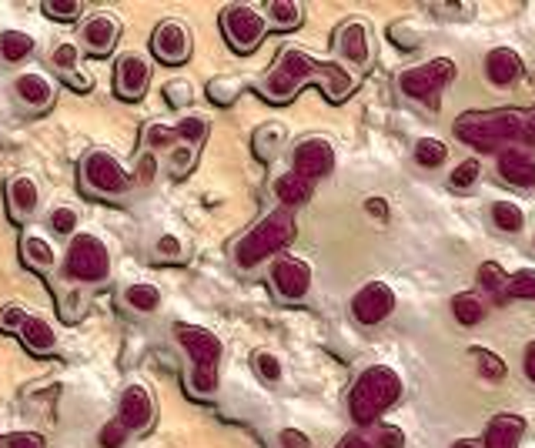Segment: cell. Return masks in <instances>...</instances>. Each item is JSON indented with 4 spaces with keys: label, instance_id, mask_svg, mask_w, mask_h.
<instances>
[{
    "label": "cell",
    "instance_id": "2",
    "mask_svg": "<svg viewBox=\"0 0 535 448\" xmlns=\"http://www.w3.org/2000/svg\"><path fill=\"white\" fill-rule=\"evenodd\" d=\"M455 138L476 151H502L509 144L535 148V107L529 111L502 107V111H486V114H465L455 124Z\"/></svg>",
    "mask_w": 535,
    "mask_h": 448
},
{
    "label": "cell",
    "instance_id": "24",
    "mask_svg": "<svg viewBox=\"0 0 535 448\" xmlns=\"http://www.w3.org/2000/svg\"><path fill=\"white\" fill-rule=\"evenodd\" d=\"M7 198H11V211L13 214H31L37 208V198H40L37 181H34V177H27V175L11 177V184H7Z\"/></svg>",
    "mask_w": 535,
    "mask_h": 448
},
{
    "label": "cell",
    "instance_id": "32",
    "mask_svg": "<svg viewBox=\"0 0 535 448\" xmlns=\"http://www.w3.org/2000/svg\"><path fill=\"white\" fill-rule=\"evenodd\" d=\"M445 157H449V148H445L439 138H422V141L415 144V161L422 167H441Z\"/></svg>",
    "mask_w": 535,
    "mask_h": 448
},
{
    "label": "cell",
    "instance_id": "4",
    "mask_svg": "<svg viewBox=\"0 0 535 448\" xmlns=\"http://www.w3.org/2000/svg\"><path fill=\"white\" fill-rule=\"evenodd\" d=\"M291 241H295V214L291 208H278L235 245V261H238V268H258L264 258L288 248Z\"/></svg>",
    "mask_w": 535,
    "mask_h": 448
},
{
    "label": "cell",
    "instance_id": "54",
    "mask_svg": "<svg viewBox=\"0 0 535 448\" xmlns=\"http://www.w3.org/2000/svg\"><path fill=\"white\" fill-rule=\"evenodd\" d=\"M452 448H478V442H472V438H462V442H455Z\"/></svg>",
    "mask_w": 535,
    "mask_h": 448
},
{
    "label": "cell",
    "instance_id": "37",
    "mask_svg": "<svg viewBox=\"0 0 535 448\" xmlns=\"http://www.w3.org/2000/svg\"><path fill=\"white\" fill-rule=\"evenodd\" d=\"M174 134H178V141L198 144L204 134H208V121L198 118V114H191V118H181L178 128H174Z\"/></svg>",
    "mask_w": 535,
    "mask_h": 448
},
{
    "label": "cell",
    "instance_id": "35",
    "mask_svg": "<svg viewBox=\"0 0 535 448\" xmlns=\"http://www.w3.org/2000/svg\"><path fill=\"white\" fill-rule=\"evenodd\" d=\"M40 11L48 13V17H54V21H74V17H81L84 4L81 0H44Z\"/></svg>",
    "mask_w": 535,
    "mask_h": 448
},
{
    "label": "cell",
    "instance_id": "6",
    "mask_svg": "<svg viewBox=\"0 0 535 448\" xmlns=\"http://www.w3.org/2000/svg\"><path fill=\"white\" fill-rule=\"evenodd\" d=\"M455 81V60L452 58H435L428 64H418V67H408L398 77V91L412 101H422V104H439L441 91Z\"/></svg>",
    "mask_w": 535,
    "mask_h": 448
},
{
    "label": "cell",
    "instance_id": "15",
    "mask_svg": "<svg viewBox=\"0 0 535 448\" xmlns=\"http://www.w3.org/2000/svg\"><path fill=\"white\" fill-rule=\"evenodd\" d=\"M147 81H151V64L141 54H120L118 67H114V91H118V97L138 101L147 91Z\"/></svg>",
    "mask_w": 535,
    "mask_h": 448
},
{
    "label": "cell",
    "instance_id": "39",
    "mask_svg": "<svg viewBox=\"0 0 535 448\" xmlns=\"http://www.w3.org/2000/svg\"><path fill=\"white\" fill-rule=\"evenodd\" d=\"M128 435H131V432H128V428H124V425L114 418V422H107L104 428L97 432V445H101V448H124Z\"/></svg>",
    "mask_w": 535,
    "mask_h": 448
},
{
    "label": "cell",
    "instance_id": "55",
    "mask_svg": "<svg viewBox=\"0 0 535 448\" xmlns=\"http://www.w3.org/2000/svg\"><path fill=\"white\" fill-rule=\"evenodd\" d=\"M0 448H4V435H0Z\"/></svg>",
    "mask_w": 535,
    "mask_h": 448
},
{
    "label": "cell",
    "instance_id": "25",
    "mask_svg": "<svg viewBox=\"0 0 535 448\" xmlns=\"http://www.w3.org/2000/svg\"><path fill=\"white\" fill-rule=\"evenodd\" d=\"M452 315L459 325L472 328V325H478L488 315V301L478 291H462V295L452 298Z\"/></svg>",
    "mask_w": 535,
    "mask_h": 448
},
{
    "label": "cell",
    "instance_id": "3",
    "mask_svg": "<svg viewBox=\"0 0 535 448\" xmlns=\"http://www.w3.org/2000/svg\"><path fill=\"white\" fill-rule=\"evenodd\" d=\"M402 375L388 365H371L358 375L355 389L348 395V408L355 425L369 428L381 418V412H388L395 401L402 399Z\"/></svg>",
    "mask_w": 535,
    "mask_h": 448
},
{
    "label": "cell",
    "instance_id": "26",
    "mask_svg": "<svg viewBox=\"0 0 535 448\" xmlns=\"http://www.w3.org/2000/svg\"><path fill=\"white\" fill-rule=\"evenodd\" d=\"M21 255H24V264L34 268V272H50L54 261H58V251L50 241H44L40 235H27L24 245H21Z\"/></svg>",
    "mask_w": 535,
    "mask_h": 448
},
{
    "label": "cell",
    "instance_id": "51",
    "mask_svg": "<svg viewBox=\"0 0 535 448\" xmlns=\"http://www.w3.org/2000/svg\"><path fill=\"white\" fill-rule=\"evenodd\" d=\"M365 211L375 214V218H388V208H385V201H381V198H369V201H365Z\"/></svg>",
    "mask_w": 535,
    "mask_h": 448
},
{
    "label": "cell",
    "instance_id": "18",
    "mask_svg": "<svg viewBox=\"0 0 535 448\" xmlns=\"http://www.w3.org/2000/svg\"><path fill=\"white\" fill-rule=\"evenodd\" d=\"M519 74H522V58H519V50L512 48H495L486 54V77L495 87H509V84L519 81Z\"/></svg>",
    "mask_w": 535,
    "mask_h": 448
},
{
    "label": "cell",
    "instance_id": "11",
    "mask_svg": "<svg viewBox=\"0 0 535 448\" xmlns=\"http://www.w3.org/2000/svg\"><path fill=\"white\" fill-rule=\"evenodd\" d=\"M291 171L305 181H318V177H328L334 171V148L325 138H308L301 141L291 154Z\"/></svg>",
    "mask_w": 535,
    "mask_h": 448
},
{
    "label": "cell",
    "instance_id": "50",
    "mask_svg": "<svg viewBox=\"0 0 535 448\" xmlns=\"http://www.w3.org/2000/svg\"><path fill=\"white\" fill-rule=\"evenodd\" d=\"M338 448H375V442H371V435H358L355 432V435H348Z\"/></svg>",
    "mask_w": 535,
    "mask_h": 448
},
{
    "label": "cell",
    "instance_id": "17",
    "mask_svg": "<svg viewBox=\"0 0 535 448\" xmlns=\"http://www.w3.org/2000/svg\"><path fill=\"white\" fill-rule=\"evenodd\" d=\"M499 175L515 188H535V148L509 144L499 151Z\"/></svg>",
    "mask_w": 535,
    "mask_h": 448
},
{
    "label": "cell",
    "instance_id": "9",
    "mask_svg": "<svg viewBox=\"0 0 535 448\" xmlns=\"http://www.w3.org/2000/svg\"><path fill=\"white\" fill-rule=\"evenodd\" d=\"M128 171L111 151H91L84 157V184L97 194H120L128 188Z\"/></svg>",
    "mask_w": 535,
    "mask_h": 448
},
{
    "label": "cell",
    "instance_id": "31",
    "mask_svg": "<svg viewBox=\"0 0 535 448\" xmlns=\"http://www.w3.org/2000/svg\"><path fill=\"white\" fill-rule=\"evenodd\" d=\"M505 282H509V274L502 272L499 261H486V264L478 268V284H482L486 291H492L499 301H505Z\"/></svg>",
    "mask_w": 535,
    "mask_h": 448
},
{
    "label": "cell",
    "instance_id": "20",
    "mask_svg": "<svg viewBox=\"0 0 535 448\" xmlns=\"http://www.w3.org/2000/svg\"><path fill=\"white\" fill-rule=\"evenodd\" d=\"M338 50L342 58L352 60V64H369L371 58V40H369V27L361 21H352L338 31Z\"/></svg>",
    "mask_w": 535,
    "mask_h": 448
},
{
    "label": "cell",
    "instance_id": "23",
    "mask_svg": "<svg viewBox=\"0 0 535 448\" xmlns=\"http://www.w3.org/2000/svg\"><path fill=\"white\" fill-rule=\"evenodd\" d=\"M311 188H315L311 181L298 177L295 171H288V175L274 181V198L281 201V208H298V204H305L311 198Z\"/></svg>",
    "mask_w": 535,
    "mask_h": 448
},
{
    "label": "cell",
    "instance_id": "48",
    "mask_svg": "<svg viewBox=\"0 0 535 448\" xmlns=\"http://www.w3.org/2000/svg\"><path fill=\"white\" fill-rule=\"evenodd\" d=\"M167 91V101H171V104H188V84H167L165 87Z\"/></svg>",
    "mask_w": 535,
    "mask_h": 448
},
{
    "label": "cell",
    "instance_id": "21",
    "mask_svg": "<svg viewBox=\"0 0 535 448\" xmlns=\"http://www.w3.org/2000/svg\"><path fill=\"white\" fill-rule=\"evenodd\" d=\"M13 91H17V97H21L27 107H48L50 97H54V84L40 71H27L13 81Z\"/></svg>",
    "mask_w": 535,
    "mask_h": 448
},
{
    "label": "cell",
    "instance_id": "28",
    "mask_svg": "<svg viewBox=\"0 0 535 448\" xmlns=\"http://www.w3.org/2000/svg\"><path fill=\"white\" fill-rule=\"evenodd\" d=\"M124 301H128V308H134V311L151 315V311L161 308V288L151 282H134L124 288Z\"/></svg>",
    "mask_w": 535,
    "mask_h": 448
},
{
    "label": "cell",
    "instance_id": "33",
    "mask_svg": "<svg viewBox=\"0 0 535 448\" xmlns=\"http://www.w3.org/2000/svg\"><path fill=\"white\" fill-rule=\"evenodd\" d=\"M472 354H476V362H478V372H482V378H488V381H502L505 378V362H502L499 354L495 352H488V348H472Z\"/></svg>",
    "mask_w": 535,
    "mask_h": 448
},
{
    "label": "cell",
    "instance_id": "53",
    "mask_svg": "<svg viewBox=\"0 0 535 448\" xmlns=\"http://www.w3.org/2000/svg\"><path fill=\"white\" fill-rule=\"evenodd\" d=\"M155 171H157V161L151 157V154H147V157L141 161V177L147 181V177H155Z\"/></svg>",
    "mask_w": 535,
    "mask_h": 448
},
{
    "label": "cell",
    "instance_id": "10",
    "mask_svg": "<svg viewBox=\"0 0 535 448\" xmlns=\"http://www.w3.org/2000/svg\"><path fill=\"white\" fill-rule=\"evenodd\" d=\"M395 311V291L385 282H369L352 298V315L358 325H381Z\"/></svg>",
    "mask_w": 535,
    "mask_h": 448
},
{
    "label": "cell",
    "instance_id": "12",
    "mask_svg": "<svg viewBox=\"0 0 535 448\" xmlns=\"http://www.w3.org/2000/svg\"><path fill=\"white\" fill-rule=\"evenodd\" d=\"M272 284H274V291L285 298V301H301V298L308 295V288H311V268L301 258H291V255H285V258L274 261Z\"/></svg>",
    "mask_w": 535,
    "mask_h": 448
},
{
    "label": "cell",
    "instance_id": "45",
    "mask_svg": "<svg viewBox=\"0 0 535 448\" xmlns=\"http://www.w3.org/2000/svg\"><path fill=\"white\" fill-rule=\"evenodd\" d=\"M7 448H48L44 445V438L37 435V432H13L11 438H4Z\"/></svg>",
    "mask_w": 535,
    "mask_h": 448
},
{
    "label": "cell",
    "instance_id": "16",
    "mask_svg": "<svg viewBox=\"0 0 535 448\" xmlns=\"http://www.w3.org/2000/svg\"><path fill=\"white\" fill-rule=\"evenodd\" d=\"M118 422L128 432H141L155 422V399L144 385H128L118 401Z\"/></svg>",
    "mask_w": 535,
    "mask_h": 448
},
{
    "label": "cell",
    "instance_id": "49",
    "mask_svg": "<svg viewBox=\"0 0 535 448\" xmlns=\"http://www.w3.org/2000/svg\"><path fill=\"white\" fill-rule=\"evenodd\" d=\"M157 251H161L165 258H174V255H181V241L178 237H161V241H157Z\"/></svg>",
    "mask_w": 535,
    "mask_h": 448
},
{
    "label": "cell",
    "instance_id": "13",
    "mask_svg": "<svg viewBox=\"0 0 535 448\" xmlns=\"http://www.w3.org/2000/svg\"><path fill=\"white\" fill-rule=\"evenodd\" d=\"M151 50L161 64H184L191 58V37L181 21H161L151 37Z\"/></svg>",
    "mask_w": 535,
    "mask_h": 448
},
{
    "label": "cell",
    "instance_id": "43",
    "mask_svg": "<svg viewBox=\"0 0 535 448\" xmlns=\"http://www.w3.org/2000/svg\"><path fill=\"white\" fill-rule=\"evenodd\" d=\"M254 368H258V375L264 378V381H278V378H281V362H278V358H274L272 352H258L254 354Z\"/></svg>",
    "mask_w": 535,
    "mask_h": 448
},
{
    "label": "cell",
    "instance_id": "41",
    "mask_svg": "<svg viewBox=\"0 0 535 448\" xmlns=\"http://www.w3.org/2000/svg\"><path fill=\"white\" fill-rule=\"evenodd\" d=\"M24 321H27V311L21 305L0 308V331H4V335H17V331L24 328Z\"/></svg>",
    "mask_w": 535,
    "mask_h": 448
},
{
    "label": "cell",
    "instance_id": "30",
    "mask_svg": "<svg viewBox=\"0 0 535 448\" xmlns=\"http://www.w3.org/2000/svg\"><path fill=\"white\" fill-rule=\"evenodd\" d=\"M492 221H495V228H502V231H522L525 224V214L519 204H512V201H495L492 204Z\"/></svg>",
    "mask_w": 535,
    "mask_h": 448
},
{
    "label": "cell",
    "instance_id": "42",
    "mask_svg": "<svg viewBox=\"0 0 535 448\" xmlns=\"http://www.w3.org/2000/svg\"><path fill=\"white\" fill-rule=\"evenodd\" d=\"M371 442H375V448H405V432L398 425H381L371 435Z\"/></svg>",
    "mask_w": 535,
    "mask_h": 448
},
{
    "label": "cell",
    "instance_id": "1",
    "mask_svg": "<svg viewBox=\"0 0 535 448\" xmlns=\"http://www.w3.org/2000/svg\"><path fill=\"white\" fill-rule=\"evenodd\" d=\"M308 77H318V81L325 84L328 101H345V97L355 91V77L348 74L345 64L318 60L301 48H285L278 54V64H274L272 71H268V77L262 81V94L268 97V101H274V104H278V101H288Z\"/></svg>",
    "mask_w": 535,
    "mask_h": 448
},
{
    "label": "cell",
    "instance_id": "8",
    "mask_svg": "<svg viewBox=\"0 0 535 448\" xmlns=\"http://www.w3.org/2000/svg\"><path fill=\"white\" fill-rule=\"evenodd\" d=\"M221 27H225L227 44L238 50V54H251L264 40V34H268L264 13L258 7H251V4H231V7H225Z\"/></svg>",
    "mask_w": 535,
    "mask_h": 448
},
{
    "label": "cell",
    "instance_id": "52",
    "mask_svg": "<svg viewBox=\"0 0 535 448\" xmlns=\"http://www.w3.org/2000/svg\"><path fill=\"white\" fill-rule=\"evenodd\" d=\"M525 375L529 381H535V342L525 345Z\"/></svg>",
    "mask_w": 535,
    "mask_h": 448
},
{
    "label": "cell",
    "instance_id": "29",
    "mask_svg": "<svg viewBox=\"0 0 535 448\" xmlns=\"http://www.w3.org/2000/svg\"><path fill=\"white\" fill-rule=\"evenodd\" d=\"M34 54V37L24 34V31H4L0 34V58L11 60V64H21L24 58Z\"/></svg>",
    "mask_w": 535,
    "mask_h": 448
},
{
    "label": "cell",
    "instance_id": "34",
    "mask_svg": "<svg viewBox=\"0 0 535 448\" xmlns=\"http://www.w3.org/2000/svg\"><path fill=\"white\" fill-rule=\"evenodd\" d=\"M505 298H529L535 301V272L532 268H522V272H515L505 282Z\"/></svg>",
    "mask_w": 535,
    "mask_h": 448
},
{
    "label": "cell",
    "instance_id": "36",
    "mask_svg": "<svg viewBox=\"0 0 535 448\" xmlns=\"http://www.w3.org/2000/svg\"><path fill=\"white\" fill-rule=\"evenodd\" d=\"M478 171H482V165H478L476 157H468V161H462V165H459L452 175H449V184H452L455 191L472 188V184L478 181Z\"/></svg>",
    "mask_w": 535,
    "mask_h": 448
},
{
    "label": "cell",
    "instance_id": "40",
    "mask_svg": "<svg viewBox=\"0 0 535 448\" xmlns=\"http://www.w3.org/2000/svg\"><path fill=\"white\" fill-rule=\"evenodd\" d=\"M50 228H54L58 235L71 237L74 231H77V211H74V208H67V204L54 208V211H50Z\"/></svg>",
    "mask_w": 535,
    "mask_h": 448
},
{
    "label": "cell",
    "instance_id": "46",
    "mask_svg": "<svg viewBox=\"0 0 535 448\" xmlns=\"http://www.w3.org/2000/svg\"><path fill=\"white\" fill-rule=\"evenodd\" d=\"M191 161H194V151H191V148H184V144H181L178 151L171 154V165H174V175H188Z\"/></svg>",
    "mask_w": 535,
    "mask_h": 448
},
{
    "label": "cell",
    "instance_id": "47",
    "mask_svg": "<svg viewBox=\"0 0 535 448\" xmlns=\"http://www.w3.org/2000/svg\"><path fill=\"white\" fill-rule=\"evenodd\" d=\"M281 448H308V438H305V432H298V428H285L281 432Z\"/></svg>",
    "mask_w": 535,
    "mask_h": 448
},
{
    "label": "cell",
    "instance_id": "44",
    "mask_svg": "<svg viewBox=\"0 0 535 448\" xmlns=\"http://www.w3.org/2000/svg\"><path fill=\"white\" fill-rule=\"evenodd\" d=\"M144 141L151 144V148H171V144H178V134H174V128L151 124V128H147V134H144Z\"/></svg>",
    "mask_w": 535,
    "mask_h": 448
},
{
    "label": "cell",
    "instance_id": "27",
    "mask_svg": "<svg viewBox=\"0 0 535 448\" xmlns=\"http://www.w3.org/2000/svg\"><path fill=\"white\" fill-rule=\"evenodd\" d=\"M262 13L274 31H295L301 24V4H295V0H272V4H264Z\"/></svg>",
    "mask_w": 535,
    "mask_h": 448
},
{
    "label": "cell",
    "instance_id": "7",
    "mask_svg": "<svg viewBox=\"0 0 535 448\" xmlns=\"http://www.w3.org/2000/svg\"><path fill=\"white\" fill-rule=\"evenodd\" d=\"M67 278H77L84 284H101L111 274V255L107 245L97 235H74L67 258H64Z\"/></svg>",
    "mask_w": 535,
    "mask_h": 448
},
{
    "label": "cell",
    "instance_id": "19",
    "mask_svg": "<svg viewBox=\"0 0 535 448\" xmlns=\"http://www.w3.org/2000/svg\"><path fill=\"white\" fill-rule=\"evenodd\" d=\"M522 432H525V422L519 418V415L502 412L488 422L486 435H482V445L486 448H519Z\"/></svg>",
    "mask_w": 535,
    "mask_h": 448
},
{
    "label": "cell",
    "instance_id": "5",
    "mask_svg": "<svg viewBox=\"0 0 535 448\" xmlns=\"http://www.w3.org/2000/svg\"><path fill=\"white\" fill-rule=\"evenodd\" d=\"M178 342L194 362V391L214 395L218 391V362H221V338L198 325H174Z\"/></svg>",
    "mask_w": 535,
    "mask_h": 448
},
{
    "label": "cell",
    "instance_id": "14",
    "mask_svg": "<svg viewBox=\"0 0 535 448\" xmlns=\"http://www.w3.org/2000/svg\"><path fill=\"white\" fill-rule=\"evenodd\" d=\"M118 37H120V21L114 13H104V11L91 13L81 27L84 50H91L94 58H107V54L114 50V44H118Z\"/></svg>",
    "mask_w": 535,
    "mask_h": 448
},
{
    "label": "cell",
    "instance_id": "22",
    "mask_svg": "<svg viewBox=\"0 0 535 448\" xmlns=\"http://www.w3.org/2000/svg\"><path fill=\"white\" fill-rule=\"evenodd\" d=\"M17 335H21V342L34 354H50L58 348V331H54V325L44 318H34V315H27L24 328L17 331Z\"/></svg>",
    "mask_w": 535,
    "mask_h": 448
},
{
    "label": "cell",
    "instance_id": "38",
    "mask_svg": "<svg viewBox=\"0 0 535 448\" xmlns=\"http://www.w3.org/2000/svg\"><path fill=\"white\" fill-rule=\"evenodd\" d=\"M77 60H81V50H77V44H71V40L58 44V48H54V54H50V64H54V67H60L64 74H74Z\"/></svg>",
    "mask_w": 535,
    "mask_h": 448
}]
</instances>
